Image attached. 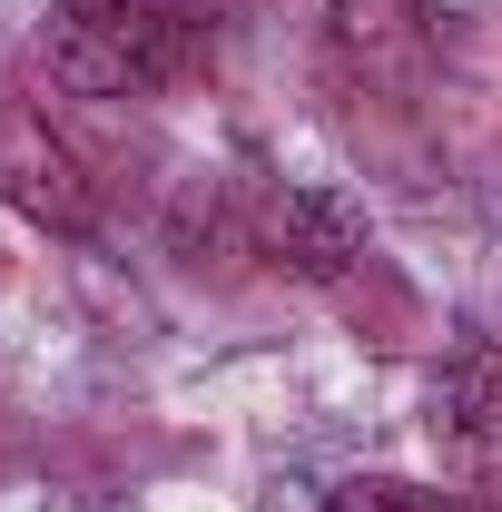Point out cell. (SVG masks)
Here are the masks:
<instances>
[{
    "label": "cell",
    "mask_w": 502,
    "mask_h": 512,
    "mask_svg": "<svg viewBox=\"0 0 502 512\" xmlns=\"http://www.w3.org/2000/svg\"><path fill=\"white\" fill-rule=\"evenodd\" d=\"M247 0H50V69L89 99H158L217 60Z\"/></svg>",
    "instance_id": "obj_1"
},
{
    "label": "cell",
    "mask_w": 502,
    "mask_h": 512,
    "mask_svg": "<svg viewBox=\"0 0 502 512\" xmlns=\"http://www.w3.org/2000/svg\"><path fill=\"white\" fill-rule=\"evenodd\" d=\"M0 207L30 217V227H50V237H89V227H99V178H89V158H79L60 128H50V109H40L30 89H10V79H0Z\"/></svg>",
    "instance_id": "obj_2"
},
{
    "label": "cell",
    "mask_w": 502,
    "mask_h": 512,
    "mask_svg": "<svg viewBox=\"0 0 502 512\" xmlns=\"http://www.w3.org/2000/svg\"><path fill=\"white\" fill-rule=\"evenodd\" d=\"M266 256L286 266V276H306V286H355L375 247H365V217L345 207V197L325 188H286L266 207Z\"/></svg>",
    "instance_id": "obj_3"
},
{
    "label": "cell",
    "mask_w": 502,
    "mask_h": 512,
    "mask_svg": "<svg viewBox=\"0 0 502 512\" xmlns=\"http://www.w3.org/2000/svg\"><path fill=\"white\" fill-rule=\"evenodd\" d=\"M434 444L463 473L502 483V345H453L434 365Z\"/></svg>",
    "instance_id": "obj_4"
},
{
    "label": "cell",
    "mask_w": 502,
    "mask_h": 512,
    "mask_svg": "<svg viewBox=\"0 0 502 512\" xmlns=\"http://www.w3.org/2000/svg\"><path fill=\"white\" fill-rule=\"evenodd\" d=\"M325 30H335V50H345V60L404 69V60H424L434 0H325Z\"/></svg>",
    "instance_id": "obj_5"
},
{
    "label": "cell",
    "mask_w": 502,
    "mask_h": 512,
    "mask_svg": "<svg viewBox=\"0 0 502 512\" xmlns=\"http://www.w3.org/2000/svg\"><path fill=\"white\" fill-rule=\"evenodd\" d=\"M325 512H493V503H473V493H434V483H404V473H345V483L325 493Z\"/></svg>",
    "instance_id": "obj_6"
}]
</instances>
